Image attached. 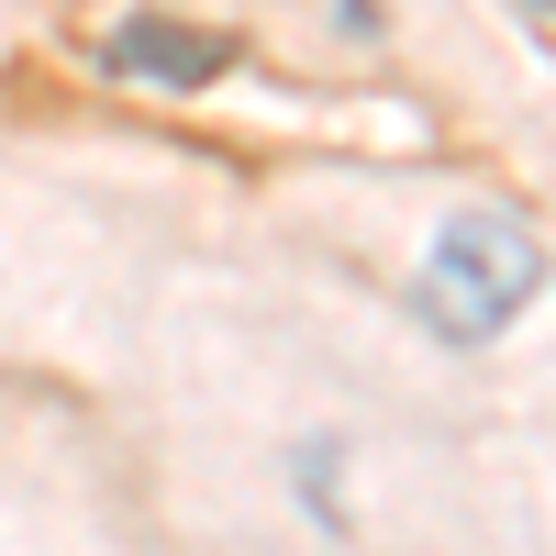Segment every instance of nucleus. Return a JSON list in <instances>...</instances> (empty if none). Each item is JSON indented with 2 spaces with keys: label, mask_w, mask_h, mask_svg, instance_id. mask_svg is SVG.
Returning a JSON list of instances; mask_svg holds the SVG:
<instances>
[{
  "label": "nucleus",
  "mask_w": 556,
  "mask_h": 556,
  "mask_svg": "<svg viewBox=\"0 0 556 556\" xmlns=\"http://www.w3.org/2000/svg\"><path fill=\"white\" fill-rule=\"evenodd\" d=\"M534 290H545V256L513 212H456L424 256V312L445 323V345H490Z\"/></svg>",
  "instance_id": "f257e3e1"
},
{
  "label": "nucleus",
  "mask_w": 556,
  "mask_h": 556,
  "mask_svg": "<svg viewBox=\"0 0 556 556\" xmlns=\"http://www.w3.org/2000/svg\"><path fill=\"white\" fill-rule=\"evenodd\" d=\"M112 67L146 78V89H212L223 67H235V34L223 23H167V12H134L112 34Z\"/></svg>",
  "instance_id": "f03ea898"
}]
</instances>
